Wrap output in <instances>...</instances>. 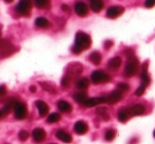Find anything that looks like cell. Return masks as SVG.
I'll list each match as a JSON object with an SVG mask.
<instances>
[{"label": "cell", "mask_w": 155, "mask_h": 144, "mask_svg": "<svg viewBox=\"0 0 155 144\" xmlns=\"http://www.w3.org/2000/svg\"><path fill=\"white\" fill-rule=\"evenodd\" d=\"M91 37L88 34L84 32H78L76 33L75 36V43H74L73 47H72V52L76 55L80 54L84 50H88L91 46Z\"/></svg>", "instance_id": "6da1fadb"}, {"label": "cell", "mask_w": 155, "mask_h": 144, "mask_svg": "<svg viewBox=\"0 0 155 144\" xmlns=\"http://www.w3.org/2000/svg\"><path fill=\"white\" fill-rule=\"evenodd\" d=\"M138 59L135 57L134 55L130 56L127 60L126 66H124V76L126 77H132L135 74L137 73V69H138Z\"/></svg>", "instance_id": "7a4b0ae2"}, {"label": "cell", "mask_w": 155, "mask_h": 144, "mask_svg": "<svg viewBox=\"0 0 155 144\" xmlns=\"http://www.w3.org/2000/svg\"><path fill=\"white\" fill-rule=\"evenodd\" d=\"M16 51L15 45L8 39H0V58H6Z\"/></svg>", "instance_id": "3957f363"}, {"label": "cell", "mask_w": 155, "mask_h": 144, "mask_svg": "<svg viewBox=\"0 0 155 144\" xmlns=\"http://www.w3.org/2000/svg\"><path fill=\"white\" fill-rule=\"evenodd\" d=\"M14 117L17 120H23L27 118L28 116V106L25 102L21 101H17V103L14 106Z\"/></svg>", "instance_id": "277c9868"}, {"label": "cell", "mask_w": 155, "mask_h": 144, "mask_svg": "<svg viewBox=\"0 0 155 144\" xmlns=\"http://www.w3.org/2000/svg\"><path fill=\"white\" fill-rule=\"evenodd\" d=\"M32 8V0H19L16 5V12L20 16H28Z\"/></svg>", "instance_id": "5b68a950"}, {"label": "cell", "mask_w": 155, "mask_h": 144, "mask_svg": "<svg viewBox=\"0 0 155 144\" xmlns=\"http://www.w3.org/2000/svg\"><path fill=\"white\" fill-rule=\"evenodd\" d=\"M91 81L94 84L106 83V82L110 81V76L104 71H95L91 75Z\"/></svg>", "instance_id": "8992f818"}, {"label": "cell", "mask_w": 155, "mask_h": 144, "mask_svg": "<svg viewBox=\"0 0 155 144\" xmlns=\"http://www.w3.org/2000/svg\"><path fill=\"white\" fill-rule=\"evenodd\" d=\"M82 65L80 63H71V64L68 66L67 69V74L65 75L69 76L70 78H75L77 77L78 75H80L82 72Z\"/></svg>", "instance_id": "52a82bcc"}, {"label": "cell", "mask_w": 155, "mask_h": 144, "mask_svg": "<svg viewBox=\"0 0 155 144\" xmlns=\"http://www.w3.org/2000/svg\"><path fill=\"white\" fill-rule=\"evenodd\" d=\"M32 138L33 140L35 141L36 143H41L47 139V133L43 128L41 127H37L33 130L32 133Z\"/></svg>", "instance_id": "ba28073f"}, {"label": "cell", "mask_w": 155, "mask_h": 144, "mask_svg": "<svg viewBox=\"0 0 155 144\" xmlns=\"http://www.w3.org/2000/svg\"><path fill=\"white\" fill-rule=\"evenodd\" d=\"M124 12V8L123 6H118V5L111 6L107 11V17L110 19H115L118 16H120Z\"/></svg>", "instance_id": "9c48e42d"}, {"label": "cell", "mask_w": 155, "mask_h": 144, "mask_svg": "<svg viewBox=\"0 0 155 144\" xmlns=\"http://www.w3.org/2000/svg\"><path fill=\"white\" fill-rule=\"evenodd\" d=\"M107 97H95V98H88L87 101L84 103V106L86 107H94L101 103H106Z\"/></svg>", "instance_id": "30bf717a"}, {"label": "cell", "mask_w": 155, "mask_h": 144, "mask_svg": "<svg viewBox=\"0 0 155 144\" xmlns=\"http://www.w3.org/2000/svg\"><path fill=\"white\" fill-rule=\"evenodd\" d=\"M74 10H75V13L79 17L87 16V15H88V12H89L88 5H87V4L84 3V2H82V1L76 2L75 5H74Z\"/></svg>", "instance_id": "8fae6325"}, {"label": "cell", "mask_w": 155, "mask_h": 144, "mask_svg": "<svg viewBox=\"0 0 155 144\" xmlns=\"http://www.w3.org/2000/svg\"><path fill=\"white\" fill-rule=\"evenodd\" d=\"M35 105H36V108L38 110V115L40 117H45L48 114H49V105L45 103L42 100H37L35 102Z\"/></svg>", "instance_id": "7c38bea8"}, {"label": "cell", "mask_w": 155, "mask_h": 144, "mask_svg": "<svg viewBox=\"0 0 155 144\" xmlns=\"http://www.w3.org/2000/svg\"><path fill=\"white\" fill-rule=\"evenodd\" d=\"M121 99H123V93L120 91H118V89H116V91L109 94V96L107 97V103L115 104L118 101H120Z\"/></svg>", "instance_id": "4fadbf2b"}, {"label": "cell", "mask_w": 155, "mask_h": 144, "mask_svg": "<svg viewBox=\"0 0 155 144\" xmlns=\"http://www.w3.org/2000/svg\"><path fill=\"white\" fill-rule=\"evenodd\" d=\"M88 130L89 126L84 121H77L74 124V132L77 135H84Z\"/></svg>", "instance_id": "5bb4252c"}, {"label": "cell", "mask_w": 155, "mask_h": 144, "mask_svg": "<svg viewBox=\"0 0 155 144\" xmlns=\"http://www.w3.org/2000/svg\"><path fill=\"white\" fill-rule=\"evenodd\" d=\"M55 136H56V138H57L58 140H60L63 143H71L72 140H73L71 135H70L68 132H65V130H57V132H56V134H55Z\"/></svg>", "instance_id": "9a60e30c"}, {"label": "cell", "mask_w": 155, "mask_h": 144, "mask_svg": "<svg viewBox=\"0 0 155 144\" xmlns=\"http://www.w3.org/2000/svg\"><path fill=\"white\" fill-rule=\"evenodd\" d=\"M16 103H17V100L14 99V98H11V99H8V101L5 102V104H4V106L2 107V110H1L2 115L5 116V115L10 114V113L14 110V106H15V104H16Z\"/></svg>", "instance_id": "2e32d148"}, {"label": "cell", "mask_w": 155, "mask_h": 144, "mask_svg": "<svg viewBox=\"0 0 155 144\" xmlns=\"http://www.w3.org/2000/svg\"><path fill=\"white\" fill-rule=\"evenodd\" d=\"M131 116H141L146 113V107L143 104H135L129 108Z\"/></svg>", "instance_id": "e0dca14e"}, {"label": "cell", "mask_w": 155, "mask_h": 144, "mask_svg": "<svg viewBox=\"0 0 155 144\" xmlns=\"http://www.w3.org/2000/svg\"><path fill=\"white\" fill-rule=\"evenodd\" d=\"M57 107L60 112L64 113V114H69L72 112V105L65 100H59L57 102Z\"/></svg>", "instance_id": "ac0fdd59"}, {"label": "cell", "mask_w": 155, "mask_h": 144, "mask_svg": "<svg viewBox=\"0 0 155 144\" xmlns=\"http://www.w3.org/2000/svg\"><path fill=\"white\" fill-rule=\"evenodd\" d=\"M35 25L39 29H48V27H51V22L45 17H38L35 20Z\"/></svg>", "instance_id": "d6986e66"}, {"label": "cell", "mask_w": 155, "mask_h": 144, "mask_svg": "<svg viewBox=\"0 0 155 144\" xmlns=\"http://www.w3.org/2000/svg\"><path fill=\"white\" fill-rule=\"evenodd\" d=\"M104 1L102 0H91L90 1V8L93 12L95 13H98L104 8Z\"/></svg>", "instance_id": "ffe728a7"}, {"label": "cell", "mask_w": 155, "mask_h": 144, "mask_svg": "<svg viewBox=\"0 0 155 144\" xmlns=\"http://www.w3.org/2000/svg\"><path fill=\"white\" fill-rule=\"evenodd\" d=\"M73 99L75 100L77 103L84 105V103L87 101L88 97H87V94L84 93V91H77V93L73 94Z\"/></svg>", "instance_id": "44dd1931"}, {"label": "cell", "mask_w": 155, "mask_h": 144, "mask_svg": "<svg viewBox=\"0 0 155 144\" xmlns=\"http://www.w3.org/2000/svg\"><path fill=\"white\" fill-rule=\"evenodd\" d=\"M129 117H131L130 110L127 107H123L118 110V114H117V118L120 122H126L129 119Z\"/></svg>", "instance_id": "7402d4cb"}, {"label": "cell", "mask_w": 155, "mask_h": 144, "mask_svg": "<svg viewBox=\"0 0 155 144\" xmlns=\"http://www.w3.org/2000/svg\"><path fill=\"white\" fill-rule=\"evenodd\" d=\"M89 84H90V81H89L88 78H80V79H78L77 82H76V87H77L78 89L84 91V89L88 88Z\"/></svg>", "instance_id": "603a6c76"}, {"label": "cell", "mask_w": 155, "mask_h": 144, "mask_svg": "<svg viewBox=\"0 0 155 144\" xmlns=\"http://www.w3.org/2000/svg\"><path fill=\"white\" fill-rule=\"evenodd\" d=\"M121 65V58L116 56V57L112 58L110 61H109V67L112 69H119Z\"/></svg>", "instance_id": "cb8c5ba5"}, {"label": "cell", "mask_w": 155, "mask_h": 144, "mask_svg": "<svg viewBox=\"0 0 155 144\" xmlns=\"http://www.w3.org/2000/svg\"><path fill=\"white\" fill-rule=\"evenodd\" d=\"M89 60H90L93 64L98 65L101 62V55H100V53H98V52H93L90 55V57H89Z\"/></svg>", "instance_id": "d4e9b609"}, {"label": "cell", "mask_w": 155, "mask_h": 144, "mask_svg": "<svg viewBox=\"0 0 155 144\" xmlns=\"http://www.w3.org/2000/svg\"><path fill=\"white\" fill-rule=\"evenodd\" d=\"M60 119H61V116H60V114H58V113H53V114L48 116L47 123H49V124L56 123V122L60 121Z\"/></svg>", "instance_id": "484cf974"}, {"label": "cell", "mask_w": 155, "mask_h": 144, "mask_svg": "<svg viewBox=\"0 0 155 144\" xmlns=\"http://www.w3.org/2000/svg\"><path fill=\"white\" fill-rule=\"evenodd\" d=\"M40 86L42 87V89H45V91H48V93L50 94H56L57 93V91H56V88L54 87L52 84H50L49 82H40Z\"/></svg>", "instance_id": "4316f807"}, {"label": "cell", "mask_w": 155, "mask_h": 144, "mask_svg": "<svg viewBox=\"0 0 155 144\" xmlns=\"http://www.w3.org/2000/svg\"><path fill=\"white\" fill-rule=\"evenodd\" d=\"M34 3L38 8H47L50 6L51 0H34Z\"/></svg>", "instance_id": "83f0119b"}, {"label": "cell", "mask_w": 155, "mask_h": 144, "mask_svg": "<svg viewBox=\"0 0 155 144\" xmlns=\"http://www.w3.org/2000/svg\"><path fill=\"white\" fill-rule=\"evenodd\" d=\"M96 114L99 116L100 118H102L104 121H109V119H110V117H109V115H108V112H107V110L104 107L97 108V110H96Z\"/></svg>", "instance_id": "f1b7e54d"}, {"label": "cell", "mask_w": 155, "mask_h": 144, "mask_svg": "<svg viewBox=\"0 0 155 144\" xmlns=\"http://www.w3.org/2000/svg\"><path fill=\"white\" fill-rule=\"evenodd\" d=\"M114 138H115V130H107L106 134H104V139H106V141L110 142V141H112Z\"/></svg>", "instance_id": "f546056e"}, {"label": "cell", "mask_w": 155, "mask_h": 144, "mask_svg": "<svg viewBox=\"0 0 155 144\" xmlns=\"http://www.w3.org/2000/svg\"><path fill=\"white\" fill-rule=\"evenodd\" d=\"M18 138L20 141H22V142H25V141H27L28 139L30 138V134L29 132H27V130H20L18 134Z\"/></svg>", "instance_id": "4dcf8cb0"}, {"label": "cell", "mask_w": 155, "mask_h": 144, "mask_svg": "<svg viewBox=\"0 0 155 144\" xmlns=\"http://www.w3.org/2000/svg\"><path fill=\"white\" fill-rule=\"evenodd\" d=\"M71 78L69 77V76H67L65 75L64 77L61 79V86L62 87H64V88H67V87H69L70 85V83H71Z\"/></svg>", "instance_id": "1f68e13d"}, {"label": "cell", "mask_w": 155, "mask_h": 144, "mask_svg": "<svg viewBox=\"0 0 155 144\" xmlns=\"http://www.w3.org/2000/svg\"><path fill=\"white\" fill-rule=\"evenodd\" d=\"M129 88H130V86L128 85V84L127 83H118L117 84V89H118V91H120L121 93H123V91H129Z\"/></svg>", "instance_id": "d6a6232c"}, {"label": "cell", "mask_w": 155, "mask_h": 144, "mask_svg": "<svg viewBox=\"0 0 155 144\" xmlns=\"http://www.w3.org/2000/svg\"><path fill=\"white\" fill-rule=\"evenodd\" d=\"M146 87L147 86H145V85H143V84H140V85L138 86V88L135 91V95L136 96H143V93H145V91H146Z\"/></svg>", "instance_id": "836d02e7"}, {"label": "cell", "mask_w": 155, "mask_h": 144, "mask_svg": "<svg viewBox=\"0 0 155 144\" xmlns=\"http://www.w3.org/2000/svg\"><path fill=\"white\" fill-rule=\"evenodd\" d=\"M145 5H146V8H153L155 5V0H146Z\"/></svg>", "instance_id": "e575fe53"}, {"label": "cell", "mask_w": 155, "mask_h": 144, "mask_svg": "<svg viewBox=\"0 0 155 144\" xmlns=\"http://www.w3.org/2000/svg\"><path fill=\"white\" fill-rule=\"evenodd\" d=\"M8 91H6V87L4 85H0V97H3V96L6 95Z\"/></svg>", "instance_id": "d590c367"}, {"label": "cell", "mask_w": 155, "mask_h": 144, "mask_svg": "<svg viewBox=\"0 0 155 144\" xmlns=\"http://www.w3.org/2000/svg\"><path fill=\"white\" fill-rule=\"evenodd\" d=\"M61 8H62V11H64V12H69V11H70V8L67 5V4H62Z\"/></svg>", "instance_id": "8d00e7d4"}, {"label": "cell", "mask_w": 155, "mask_h": 144, "mask_svg": "<svg viewBox=\"0 0 155 144\" xmlns=\"http://www.w3.org/2000/svg\"><path fill=\"white\" fill-rule=\"evenodd\" d=\"M111 45H113L112 41H107V42H106V49H110Z\"/></svg>", "instance_id": "74e56055"}, {"label": "cell", "mask_w": 155, "mask_h": 144, "mask_svg": "<svg viewBox=\"0 0 155 144\" xmlns=\"http://www.w3.org/2000/svg\"><path fill=\"white\" fill-rule=\"evenodd\" d=\"M30 91H33V93H35V91H36V86H35V85L30 86Z\"/></svg>", "instance_id": "f35d334b"}, {"label": "cell", "mask_w": 155, "mask_h": 144, "mask_svg": "<svg viewBox=\"0 0 155 144\" xmlns=\"http://www.w3.org/2000/svg\"><path fill=\"white\" fill-rule=\"evenodd\" d=\"M4 1H5L6 3H11V2H13L14 0H4Z\"/></svg>", "instance_id": "ab89813d"}, {"label": "cell", "mask_w": 155, "mask_h": 144, "mask_svg": "<svg viewBox=\"0 0 155 144\" xmlns=\"http://www.w3.org/2000/svg\"><path fill=\"white\" fill-rule=\"evenodd\" d=\"M2 117H3V115H2V113H1V110H0V119H1Z\"/></svg>", "instance_id": "60d3db41"}, {"label": "cell", "mask_w": 155, "mask_h": 144, "mask_svg": "<svg viewBox=\"0 0 155 144\" xmlns=\"http://www.w3.org/2000/svg\"><path fill=\"white\" fill-rule=\"evenodd\" d=\"M153 135H154V138H155V130H154V134Z\"/></svg>", "instance_id": "b9f144b4"}, {"label": "cell", "mask_w": 155, "mask_h": 144, "mask_svg": "<svg viewBox=\"0 0 155 144\" xmlns=\"http://www.w3.org/2000/svg\"><path fill=\"white\" fill-rule=\"evenodd\" d=\"M51 144H55V143H51Z\"/></svg>", "instance_id": "7bdbcfd3"}]
</instances>
